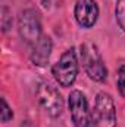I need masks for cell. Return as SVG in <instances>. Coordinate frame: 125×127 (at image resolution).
<instances>
[{"instance_id":"obj_1","label":"cell","mask_w":125,"mask_h":127,"mask_svg":"<svg viewBox=\"0 0 125 127\" xmlns=\"http://www.w3.org/2000/svg\"><path fill=\"white\" fill-rule=\"evenodd\" d=\"M80 58L85 74L96 83H103L107 78V68L102 58L99 47L91 43L85 41L80 46Z\"/></svg>"},{"instance_id":"obj_2","label":"cell","mask_w":125,"mask_h":127,"mask_svg":"<svg viewBox=\"0 0 125 127\" xmlns=\"http://www.w3.org/2000/svg\"><path fill=\"white\" fill-rule=\"evenodd\" d=\"M78 69H80V64H78L77 50L75 47H71L65 50L61 55L59 61L52 66V75L61 87H71L77 81Z\"/></svg>"},{"instance_id":"obj_3","label":"cell","mask_w":125,"mask_h":127,"mask_svg":"<svg viewBox=\"0 0 125 127\" xmlns=\"http://www.w3.org/2000/svg\"><path fill=\"white\" fill-rule=\"evenodd\" d=\"M118 115L113 97L107 92L96 95L91 111V127H116Z\"/></svg>"},{"instance_id":"obj_4","label":"cell","mask_w":125,"mask_h":127,"mask_svg":"<svg viewBox=\"0 0 125 127\" xmlns=\"http://www.w3.org/2000/svg\"><path fill=\"white\" fill-rule=\"evenodd\" d=\"M35 99L40 105V108L50 117L58 118L61 117L65 108V100L61 92L49 84L47 81H40L35 89Z\"/></svg>"},{"instance_id":"obj_5","label":"cell","mask_w":125,"mask_h":127,"mask_svg":"<svg viewBox=\"0 0 125 127\" xmlns=\"http://www.w3.org/2000/svg\"><path fill=\"white\" fill-rule=\"evenodd\" d=\"M18 32L19 37L22 38V41H25L27 44H35L40 37L43 35L41 31V21L38 13L34 9H24L21 10L19 16H18Z\"/></svg>"},{"instance_id":"obj_6","label":"cell","mask_w":125,"mask_h":127,"mask_svg":"<svg viewBox=\"0 0 125 127\" xmlns=\"http://www.w3.org/2000/svg\"><path fill=\"white\" fill-rule=\"evenodd\" d=\"M68 109L74 127H91V111L87 97L81 90H71L68 96Z\"/></svg>"},{"instance_id":"obj_7","label":"cell","mask_w":125,"mask_h":127,"mask_svg":"<svg viewBox=\"0 0 125 127\" xmlns=\"http://www.w3.org/2000/svg\"><path fill=\"white\" fill-rule=\"evenodd\" d=\"M99 4L96 0H77L74 6V18L83 28H91L99 19Z\"/></svg>"},{"instance_id":"obj_8","label":"cell","mask_w":125,"mask_h":127,"mask_svg":"<svg viewBox=\"0 0 125 127\" xmlns=\"http://www.w3.org/2000/svg\"><path fill=\"white\" fill-rule=\"evenodd\" d=\"M53 50V41L52 37L47 34H43L40 37V40L31 46V53H30V59L34 65L37 66H44L49 62L50 55Z\"/></svg>"},{"instance_id":"obj_9","label":"cell","mask_w":125,"mask_h":127,"mask_svg":"<svg viewBox=\"0 0 125 127\" xmlns=\"http://www.w3.org/2000/svg\"><path fill=\"white\" fill-rule=\"evenodd\" d=\"M115 18L118 27L125 32V0H116L115 4Z\"/></svg>"},{"instance_id":"obj_10","label":"cell","mask_w":125,"mask_h":127,"mask_svg":"<svg viewBox=\"0 0 125 127\" xmlns=\"http://www.w3.org/2000/svg\"><path fill=\"white\" fill-rule=\"evenodd\" d=\"M10 27H12V12L7 6H3L1 7V28H3V32H7Z\"/></svg>"},{"instance_id":"obj_11","label":"cell","mask_w":125,"mask_h":127,"mask_svg":"<svg viewBox=\"0 0 125 127\" xmlns=\"http://www.w3.org/2000/svg\"><path fill=\"white\" fill-rule=\"evenodd\" d=\"M116 87L119 95L125 97V65H121L116 72Z\"/></svg>"},{"instance_id":"obj_12","label":"cell","mask_w":125,"mask_h":127,"mask_svg":"<svg viewBox=\"0 0 125 127\" xmlns=\"http://www.w3.org/2000/svg\"><path fill=\"white\" fill-rule=\"evenodd\" d=\"M0 118H1L3 124L9 123L13 118V111H12V108L9 106V103L4 97H1V115H0Z\"/></svg>"},{"instance_id":"obj_13","label":"cell","mask_w":125,"mask_h":127,"mask_svg":"<svg viewBox=\"0 0 125 127\" xmlns=\"http://www.w3.org/2000/svg\"><path fill=\"white\" fill-rule=\"evenodd\" d=\"M19 127H37V126H35V124H32L30 120H24V121L19 124Z\"/></svg>"},{"instance_id":"obj_14","label":"cell","mask_w":125,"mask_h":127,"mask_svg":"<svg viewBox=\"0 0 125 127\" xmlns=\"http://www.w3.org/2000/svg\"><path fill=\"white\" fill-rule=\"evenodd\" d=\"M41 3H43V6H44L46 9H49L50 4H52V0H41Z\"/></svg>"}]
</instances>
